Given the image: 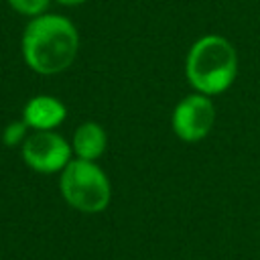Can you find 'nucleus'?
Instances as JSON below:
<instances>
[{
  "label": "nucleus",
  "mask_w": 260,
  "mask_h": 260,
  "mask_svg": "<svg viewBox=\"0 0 260 260\" xmlns=\"http://www.w3.org/2000/svg\"><path fill=\"white\" fill-rule=\"evenodd\" d=\"M79 47V37L69 18L59 14H39L22 35V55L30 69L43 75L65 71Z\"/></svg>",
  "instance_id": "1"
},
{
  "label": "nucleus",
  "mask_w": 260,
  "mask_h": 260,
  "mask_svg": "<svg viewBox=\"0 0 260 260\" xmlns=\"http://www.w3.org/2000/svg\"><path fill=\"white\" fill-rule=\"evenodd\" d=\"M238 71L236 49L217 35L201 37L187 55V79L199 93L213 95L225 91Z\"/></svg>",
  "instance_id": "2"
},
{
  "label": "nucleus",
  "mask_w": 260,
  "mask_h": 260,
  "mask_svg": "<svg viewBox=\"0 0 260 260\" xmlns=\"http://www.w3.org/2000/svg\"><path fill=\"white\" fill-rule=\"evenodd\" d=\"M61 191L67 203L79 211L98 213L110 203V181L93 160H69L61 175Z\"/></svg>",
  "instance_id": "3"
},
{
  "label": "nucleus",
  "mask_w": 260,
  "mask_h": 260,
  "mask_svg": "<svg viewBox=\"0 0 260 260\" xmlns=\"http://www.w3.org/2000/svg\"><path fill=\"white\" fill-rule=\"evenodd\" d=\"M69 156H71L69 142L51 130H39L22 144L24 162L39 173H55L65 169Z\"/></svg>",
  "instance_id": "4"
},
{
  "label": "nucleus",
  "mask_w": 260,
  "mask_h": 260,
  "mask_svg": "<svg viewBox=\"0 0 260 260\" xmlns=\"http://www.w3.org/2000/svg\"><path fill=\"white\" fill-rule=\"evenodd\" d=\"M215 120L213 104L205 93L183 98L173 112V130L185 142H197L207 136Z\"/></svg>",
  "instance_id": "5"
},
{
  "label": "nucleus",
  "mask_w": 260,
  "mask_h": 260,
  "mask_svg": "<svg viewBox=\"0 0 260 260\" xmlns=\"http://www.w3.org/2000/svg\"><path fill=\"white\" fill-rule=\"evenodd\" d=\"M65 116H67L65 106L57 98H51V95L32 98L24 106V112H22L26 126L35 130H53L65 120Z\"/></svg>",
  "instance_id": "6"
},
{
  "label": "nucleus",
  "mask_w": 260,
  "mask_h": 260,
  "mask_svg": "<svg viewBox=\"0 0 260 260\" xmlns=\"http://www.w3.org/2000/svg\"><path fill=\"white\" fill-rule=\"evenodd\" d=\"M73 150L79 158L95 160L106 150V130L95 122H83L75 130Z\"/></svg>",
  "instance_id": "7"
},
{
  "label": "nucleus",
  "mask_w": 260,
  "mask_h": 260,
  "mask_svg": "<svg viewBox=\"0 0 260 260\" xmlns=\"http://www.w3.org/2000/svg\"><path fill=\"white\" fill-rule=\"evenodd\" d=\"M8 2L16 12L28 16H39L49 6V0H8Z\"/></svg>",
  "instance_id": "8"
},
{
  "label": "nucleus",
  "mask_w": 260,
  "mask_h": 260,
  "mask_svg": "<svg viewBox=\"0 0 260 260\" xmlns=\"http://www.w3.org/2000/svg\"><path fill=\"white\" fill-rule=\"evenodd\" d=\"M24 132H26V122L22 120H16V122H10L6 128H4V132H2V142L6 144V146H14V144H18L22 138H24Z\"/></svg>",
  "instance_id": "9"
},
{
  "label": "nucleus",
  "mask_w": 260,
  "mask_h": 260,
  "mask_svg": "<svg viewBox=\"0 0 260 260\" xmlns=\"http://www.w3.org/2000/svg\"><path fill=\"white\" fill-rule=\"evenodd\" d=\"M57 2H61V4H81L85 0H57Z\"/></svg>",
  "instance_id": "10"
}]
</instances>
